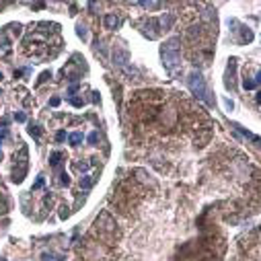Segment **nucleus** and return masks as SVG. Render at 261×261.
<instances>
[{"label":"nucleus","mask_w":261,"mask_h":261,"mask_svg":"<svg viewBox=\"0 0 261 261\" xmlns=\"http://www.w3.org/2000/svg\"><path fill=\"white\" fill-rule=\"evenodd\" d=\"M189 89H191V93L193 95H198L199 99H204L208 105H212L214 101L210 99V90L206 89V83H204V76L202 74H198V72H193L191 76H189Z\"/></svg>","instance_id":"f257e3e1"},{"label":"nucleus","mask_w":261,"mask_h":261,"mask_svg":"<svg viewBox=\"0 0 261 261\" xmlns=\"http://www.w3.org/2000/svg\"><path fill=\"white\" fill-rule=\"evenodd\" d=\"M163 60H165L167 68H173L175 64H179V49H177V41H169L163 48Z\"/></svg>","instance_id":"f03ea898"},{"label":"nucleus","mask_w":261,"mask_h":261,"mask_svg":"<svg viewBox=\"0 0 261 261\" xmlns=\"http://www.w3.org/2000/svg\"><path fill=\"white\" fill-rule=\"evenodd\" d=\"M117 25H119V19H117L115 14H107L105 17V27L107 29H115Z\"/></svg>","instance_id":"7ed1b4c3"},{"label":"nucleus","mask_w":261,"mask_h":261,"mask_svg":"<svg viewBox=\"0 0 261 261\" xmlns=\"http://www.w3.org/2000/svg\"><path fill=\"white\" fill-rule=\"evenodd\" d=\"M60 158H62V154H60V152H52V156H49V165H52V167H58Z\"/></svg>","instance_id":"20e7f679"},{"label":"nucleus","mask_w":261,"mask_h":261,"mask_svg":"<svg viewBox=\"0 0 261 261\" xmlns=\"http://www.w3.org/2000/svg\"><path fill=\"white\" fill-rule=\"evenodd\" d=\"M80 140H83V134H80V132H74V134H72V136H70V144H78V142H80Z\"/></svg>","instance_id":"39448f33"},{"label":"nucleus","mask_w":261,"mask_h":261,"mask_svg":"<svg viewBox=\"0 0 261 261\" xmlns=\"http://www.w3.org/2000/svg\"><path fill=\"white\" fill-rule=\"evenodd\" d=\"M29 134H31V136H39V134H41L39 125H33V124H31V128H29Z\"/></svg>","instance_id":"423d86ee"},{"label":"nucleus","mask_w":261,"mask_h":261,"mask_svg":"<svg viewBox=\"0 0 261 261\" xmlns=\"http://www.w3.org/2000/svg\"><path fill=\"white\" fill-rule=\"evenodd\" d=\"M243 84H245V89H255V80H243Z\"/></svg>","instance_id":"0eeeda50"},{"label":"nucleus","mask_w":261,"mask_h":261,"mask_svg":"<svg viewBox=\"0 0 261 261\" xmlns=\"http://www.w3.org/2000/svg\"><path fill=\"white\" fill-rule=\"evenodd\" d=\"M97 140H99V134H97V132H93V134L89 136V142H90V144H95Z\"/></svg>","instance_id":"6e6552de"},{"label":"nucleus","mask_w":261,"mask_h":261,"mask_svg":"<svg viewBox=\"0 0 261 261\" xmlns=\"http://www.w3.org/2000/svg\"><path fill=\"white\" fill-rule=\"evenodd\" d=\"M78 37L86 39V29H84V27H78Z\"/></svg>","instance_id":"1a4fd4ad"},{"label":"nucleus","mask_w":261,"mask_h":261,"mask_svg":"<svg viewBox=\"0 0 261 261\" xmlns=\"http://www.w3.org/2000/svg\"><path fill=\"white\" fill-rule=\"evenodd\" d=\"M64 138H66V132H58V136H56V140H58V142H62Z\"/></svg>","instance_id":"9d476101"},{"label":"nucleus","mask_w":261,"mask_h":261,"mask_svg":"<svg viewBox=\"0 0 261 261\" xmlns=\"http://www.w3.org/2000/svg\"><path fill=\"white\" fill-rule=\"evenodd\" d=\"M14 119H17V121H25V113H17Z\"/></svg>","instance_id":"9b49d317"},{"label":"nucleus","mask_w":261,"mask_h":261,"mask_svg":"<svg viewBox=\"0 0 261 261\" xmlns=\"http://www.w3.org/2000/svg\"><path fill=\"white\" fill-rule=\"evenodd\" d=\"M224 105H226V109H232V101H228V99H224Z\"/></svg>","instance_id":"f8f14e48"},{"label":"nucleus","mask_w":261,"mask_h":261,"mask_svg":"<svg viewBox=\"0 0 261 261\" xmlns=\"http://www.w3.org/2000/svg\"><path fill=\"white\" fill-rule=\"evenodd\" d=\"M255 83H261V72L257 74V80H255Z\"/></svg>","instance_id":"ddd939ff"},{"label":"nucleus","mask_w":261,"mask_h":261,"mask_svg":"<svg viewBox=\"0 0 261 261\" xmlns=\"http://www.w3.org/2000/svg\"><path fill=\"white\" fill-rule=\"evenodd\" d=\"M257 101H259V103H261V93H257Z\"/></svg>","instance_id":"4468645a"},{"label":"nucleus","mask_w":261,"mask_h":261,"mask_svg":"<svg viewBox=\"0 0 261 261\" xmlns=\"http://www.w3.org/2000/svg\"><path fill=\"white\" fill-rule=\"evenodd\" d=\"M0 78H2V72H0Z\"/></svg>","instance_id":"2eb2a0df"}]
</instances>
